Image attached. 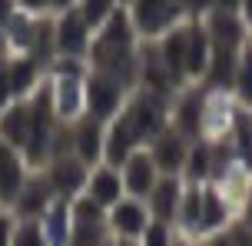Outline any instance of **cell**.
<instances>
[{
    "label": "cell",
    "instance_id": "6da1fadb",
    "mask_svg": "<svg viewBox=\"0 0 252 246\" xmlns=\"http://www.w3.org/2000/svg\"><path fill=\"white\" fill-rule=\"evenodd\" d=\"M83 73H80V60L76 57H60V67L53 70L50 80V100H53V113L63 123H73L83 117L87 110V93H83Z\"/></svg>",
    "mask_w": 252,
    "mask_h": 246
},
{
    "label": "cell",
    "instance_id": "7a4b0ae2",
    "mask_svg": "<svg viewBox=\"0 0 252 246\" xmlns=\"http://www.w3.org/2000/svg\"><path fill=\"white\" fill-rule=\"evenodd\" d=\"M126 87L120 77L106 73V70H90V77L83 80V93H87V113L100 123H110V120L123 110L126 104Z\"/></svg>",
    "mask_w": 252,
    "mask_h": 246
},
{
    "label": "cell",
    "instance_id": "3957f363",
    "mask_svg": "<svg viewBox=\"0 0 252 246\" xmlns=\"http://www.w3.org/2000/svg\"><path fill=\"white\" fill-rule=\"evenodd\" d=\"M123 113L129 117L133 130H136L139 143H150L156 133H163L169 127V100L166 93H153V90H139L129 104L123 106Z\"/></svg>",
    "mask_w": 252,
    "mask_h": 246
},
{
    "label": "cell",
    "instance_id": "277c9868",
    "mask_svg": "<svg viewBox=\"0 0 252 246\" xmlns=\"http://www.w3.org/2000/svg\"><path fill=\"white\" fill-rule=\"evenodd\" d=\"M129 17H133V27H136L139 37H163L166 30H173V27L183 20V7H179L176 0H129Z\"/></svg>",
    "mask_w": 252,
    "mask_h": 246
},
{
    "label": "cell",
    "instance_id": "5b68a950",
    "mask_svg": "<svg viewBox=\"0 0 252 246\" xmlns=\"http://www.w3.org/2000/svg\"><path fill=\"white\" fill-rule=\"evenodd\" d=\"M53 40H57V53L60 57H83L90 53V40H93V30L90 24L80 17L76 7H66V10L57 13L53 20Z\"/></svg>",
    "mask_w": 252,
    "mask_h": 246
},
{
    "label": "cell",
    "instance_id": "8992f818",
    "mask_svg": "<svg viewBox=\"0 0 252 246\" xmlns=\"http://www.w3.org/2000/svg\"><path fill=\"white\" fill-rule=\"evenodd\" d=\"M189 146H192V140L183 137L176 127H166L163 133H156V137L146 143V150H150V156L156 160V167H159L163 176H179V173L186 170Z\"/></svg>",
    "mask_w": 252,
    "mask_h": 246
},
{
    "label": "cell",
    "instance_id": "52a82bcc",
    "mask_svg": "<svg viewBox=\"0 0 252 246\" xmlns=\"http://www.w3.org/2000/svg\"><path fill=\"white\" fill-rule=\"evenodd\" d=\"M199 20L213 40V47H219V50L242 53V47L249 43V27L242 24V17L236 10H209Z\"/></svg>",
    "mask_w": 252,
    "mask_h": 246
},
{
    "label": "cell",
    "instance_id": "ba28073f",
    "mask_svg": "<svg viewBox=\"0 0 252 246\" xmlns=\"http://www.w3.org/2000/svg\"><path fill=\"white\" fill-rule=\"evenodd\" d=\"M43 173H47V180H50L53 193L63 196V200H70V196L83 193L87 176H90V167L76 153H66V156H53L50 163L43 167Z\"/></svg>",
    "mask_w": 252,
    "mask_h": 246
},
{
    "label": "cell",
    "instance_id": "9c48e42d",
    "mask_svg": "<svg viewBox=\"0 0 252 246\" xmlns=\"http://www.w3.org/2000/svg\"><path fill=\"white\" fill-rule=\"evenodd\" d=\"M150 207L146 200H136V196H123L120 203L106 210V226L113 236H129V240H139L143 230L150 226Z\"/></svg>",
    "mask_w": 252,
    "mask_h": 246
},
{
    "label": "cell",
    "instance_id": "30bf717a",
    "mask_svg": "<svg viewBox=\"0 0 252 246\" xmlns=\"http://www.w3.org/2000/svg\"><path fill=\"white\" fill-rule=\"evenodd\" d=\"M156 50L163 57V67L169 70L173 87L183 90L186 80V50H189V24H176L173 30H166L163 37H156Z\"/></svg>",
    "mask_w": 252,
    "mask_h": 246
},
{
    "label": "cell",
    "instance_id": "8fae6325",
    "mask_svg": "<svg viewBox=\"0 0 252 246\" xmlns=\"http://www.w3.org/2000/svg\"><path fill=\"white\" fill-rule=\"evenodd\" d=\"M120 176H123V186H126V196H136V200H146L153 193V186L159 183V167H156V160L150 156L146 146H139L136 153L126 160L123 167H120Z\"/></svg>",
    "mask_w": 252,
    "mask_h": 246
},
{
    "label": "cell",
    "instance_id": "7c38bea8",
    "mask_svg": "<svg viewBox=\"0 0 252 246\" xmlns=\"http://www.w3.org/2000/svg\"><path fill=\"white\" fill-rule=\"evenodd\" d=\"M53 200H57V193H53L47 173H40V170H37V173H30V176H27L24 190L17 193L10 213L17 216V220H40Z\"/></svg>",
    "mask_w": 252,
    "mask_h": 246
},
{
    "label": "cell",
    "instance_id": "4fadbf2b",
    "mask_svg": "<svg viewBox=\"0 0 252 246\" xmlns=\"http://www.w3.org/2000/svg\"><path fill=\"white\" fill-rule=\"evenodd\" d=\"M27 167H30V163L24 160V153H20L17 146L0 140V207L3 210H10L17 193L24 190L27 176H30Z\"/></svg>",
    "mask_w": 252,
    "mask_h": 246
},
{
    "label": "cell",
    "instance_id": "5bb4252c",
    "mask_svg": "<svg viewBox=\"0 0 252 246\" xmlns=\"http://www.w3.org/2000/svg\"><path fill=\"white\" fill-rule=\"evenodd\" d=\"M83 196H87L90 203H96L100 210H110L113 203H120V200L126 196L120 170L110 167V163H96V170H90V176H87Z\"/></svg>",
    "mask_w": 252,
    "mask_h": 246
},
{
    "label": "cell",
    "instance_id": "9a60e30c",
    "mask_svg": "<svg viewBox=\"0 0 252 246\" xmlns=\"http://www.w3.org/2000/svg\"><path fill=\"white\" fill-rule=\"evenodd\" d=\"M103 143H106V123L93 120L90 113L73 120V153L80 156L87 167L103 163Z\"/></svg>",
    "mask_w": 252,
    "mask_h": 246
},
{
    "label": "cell",
    "instance_id": "2e32d148",
    "mask_svg": "<svg viewBox=\"0 0 252 246\" xmlns=\"http://www.w3.org/2000/svg\"><path fill=\"white\" fill-rule=\"evenodd\" d=\"M30 130H33V110L30 100H13L10 106L0 110V140L17 146L24 153L27 140H30Z\"/></svg>",
    "mask_w": 252,
    "mask_h": 246
},
{
    "label": "cell",
    "instance_id": "e0dca14e",
    "mask_svg": "<svg viewBox=\"0 0 252 246\" xmlns=\"http://www.w3.org/2000/svg\"><path fill=\"white\" fill-rule=\"evenodd\" d=\"M183 183L179 176H159V183L153 186V193L146 196V207H150L153 220H163L176 226V213H179V200H183Z\"/></svg>",
    "mask_w": 252,
    "mask_h": 246
},
{
    "label": "cell",
    "instance_id": "ac0fdd59",
    "mask_svg": "<svg viewBox=\"0 0 252 246\" xmlns=\"http://www.w3.org/2000/svg\"><path fill=\"white\" fill-rule=\"evenodd\" d=\"M40 70H43V60H37L33 53H17V57L7 60V80H10L13 100H27L30 93L37 90Z\"/></svg>",
    "mask_w": 252,
    "mask_h": 246
},
{
    "label": "cell",
    "instance_id": "d6986e66",
    "mask_svg": "<svg viewBox=\"0 0 252 246\" xmlns=\"http://www.w3.org/2000/svg\"><path fill=\"white\" fill-rule=\"evenodd\" d=\"M202 100H206L202 90H189L186 87V93L173 104V123L169 127H176L189 140H199L202 137Z\"/></svg>",
    "mask_w": 252,
    "mask_h": 246
},
{
    "label": "cell",
    "instance_id": "ffe728a7",
    "mask_svg": "<svg viewBox=\"0 0 252 246\" xmlns=\"http://www.w3.org/2000/svg\"><path fill=\"white\" fill-rule=\"evenodd\" d=\"M40 223L47 230L50 246H70V236H73V203L57 196L50 207H47V213L40 216Z\"/></svg>",
    "mask_w": 252,
    "mask_h": 246
},
{
    "label": "cell",
    "instance_id": "44dd1931",
    "mask_svg": "<svg viewBox=\"0 0 252 246\" xmlns=\"http://www.w3.org/2000/svg\"><path fill=\"white\" fill-rule=\"evenodd\" d=\"M213 60V40L206 34L202 20L189 24V50H186V80H202Z\"/></svg>",
    "mask_w": 252,
    "mask_h": 246
},
{
    "label": "cell",
    "instance_id": "7402d4cb",
    "mask_svg": "<svg viewBox=\"0 0 252 246\" xmlns=\"http://www.w3.org/2000/svg\"><path fill=\"white\" fill-rule=\"evenodd\" d=\"M222 226H229V196H222L219 186H202V220L199 233L213 236Z\"/></svg>",
    "mask_w": 252,
    "mask_h": 246
},
{
    "label": "cell",
    "instance_id": "603a6c76",
    "mask_svg": "<svg viewBox=\"0 0 252 246\" xmlns=\"http://www.w3.org/2000/svg\"><path fill=\"white\" fill-rule=\"evenodd\" d=\"M213 156H216V146H209V143L202 140H192V146H189V156H186V176L189 183H206L209 176H213Z\"/></svg>",
    "mask_w": 252,
    "mask_h": 246
},
{
    "label": "cell",
    "instance_id": "cb8c5ba5",
    "mask_svg": "<svg viewBox=\"0 0 252 246\" xmlns=\"http://www.w3.org/2000/svg\"><path fill=\"white\" fill-rule=\"evenodd\" d=\"M232 93L239 106L252 110V43H246L239 53V64H236V77H232Z\"/></svg>",
    "mask_w": 252,
    "mask_h": 246
},
{
    "label": "cell",
    "instance_id": "d4e9b609",
    "mask_svg": "<svg viewBox=\"0 0 252 246\" xmlns=\"http://www.w3.org/2000/svg\"><path fill=\"white\" fill-rule=\"evenodd\" d=\"M73 7L90 24V30H100V27L110 20V13H113L116 7H123V3H120V0H76Z\"/></svg>",
    "mask_w": 252,
    "mask_h": 246
},
{
    "label": "cell",
    "instance_id": "484cf974",
    "mask_svg": "<svg viewBox=\"0 0 252 246\" xmlns=\"http://www.w3.org/2000/svg\"><path fill=\"white\" fill-rule=\"evenodd\" d=\"M10 246H50V240L40 220H17Z\"/></svg>",
    "mask_w": 252,
    "mask_h": 246
},
{
    "label": "cell",
    "instance_id": "4316f807",
    "mask_svg": "<svg viewBox=\"0 0 252 246\" xmlns=\"http://www.w3.org/2000/svg\"><path fill=\"white\" fill-rule=\"evenodd\" d=\"M173 243H176L173 223H163V220H150V226L139 236V246H173Z\"/></svg>",
    "mask_w": 252,
    "mask_h": 246
},
{
    "label": "cell",
    "instance_id": "83f0119b",
    "mask_svg": "<svg viewBox=\"0 0 252 246\" xmlns=\"http://www.w3.org/2000/svg\"><path fill=\"white\" fill-rule=\"evenodd\" d=\"M13 226H17V216H13L10 210L0 207V246H10V240H13Z\"/></svg>",
    "mask_w": 252,
    "mask_h": 246
},
{
    "label": "cell",
    "instance_id": "f1b7e54d",
    "mask_svg": "<svg viewBox=\"0 0 252 246\" xmlns=\"http://www.w3.org/2000/svg\"><path fill=\"white\" fill-rule=\"evenodd\" d=\"M13 104V93H10V80H7V60H0V110Z\"/></svg>",
    "mask_w": 252,
    "mask_h": 246
},
{
    "label": "cell",
    "instance_id": "f546056e",
    "mask_svg": "<svg viewBox=\"0 0 252 246\" xmlns=\"http://www.w3.org/2000/svg\"><path fill=\"white\" fill-rule=\"evenodd\" d=\"M199 246H239V240H236V233H232V230H226V233H213V236H206Z\"/></svg>",
    "mask_w": 252,
    "mask_h": 246
},
{
    "label": "cell",
    "instance_id": "4dcf8cb0",
    "mask_svg": "<svg viewBox=\"0 0 252 246\" xmlns=\"http://www.w3.org/2000/svg\"><path fill=\"white\" fill-rule=\"evenodd\" d=\"M17 7H20V10L24 13H47L50 10V0H17Z\"/></svg>",
    "mask_w": 252,
    "mask_h": 246
},
{
    "label": "cell",
    "instance_id": "1f68e13d",
    "mask_svg": "<svg viewBox=\"0 0 252 246\" xmlns=\"http://www.w3.org/2000/svg\"><path fill=\"white\" fill-rule=\"evenodd\" d=\"M242 226L252 230V180L246 186V193H242Z\"/></svg>",
    "mask_w": 252,
    "mask_h": 246
},
{
    "label": "cell",
    "instance_id": "d6a6232c",
    "mask_svg": "<svg viewBox=\"0 0 252 246\" xmlns=\"http://www.w3.org/2000/svg\"><path fill=\"white\" fill-rule=\"evenodd\" d=\"M213 7L216 0H186V13H192V17H206Z\"/></svg>",
    "mask_w": 252,
    "mask_h": 246
},
{
    "label": "cell",
    "instance_id": "836d02e7",
    "mask_svg": "<svg viewBox=\"0 0 252 246\" xmlns=\"http://www.w3.org/2000/svg\"><path fill=\"white\" fill-rule=\"evenodd\" d=\"M17 10H20V7H17V0H0V30L13 20V13H17Z\"/></svg>",
    "mask_w": 252,
    "mask_h": 246
},
{
    "label": "cell",
    "instance_id": "e575fe53",
    "mask_svg": "<svg viewBox=\"0 0 252 246\" xmlns=\"http://www.w3.org/2000/svg\"><path fill=\"white\" fill-rule=\"evenodd\" d=\"M239 17H242V24L249 27V34H252V0H242L239 3Z\"/></svg>",
    "mask_w": 252,
    "mask_h": 246
},
{
    "label": "cell",
    "instance_id": "d590c367",
    "mask_svg": "<svg viewBox=\"0 0 252 246\" xmlns=\"http://www.w3.org/2000/svg\"><path fill=\"white\" fill-rule=\"evenodd\" d=\"M239 3H242V0H216L213 10H236V13H239Z\"/></svg>",
    "mask_w": 252,
    "mask_h": 246
},
{
    "label": "cell",
    "instance_id": "8d00e7d4",
    "mask_svg": "<svg viewBox=\"0 0 252 246\" xmlns=\"http://www.w3.org/2000/svg\"><path fill=\"white\" fill-rule=\"evenodd\" d=\"M110 246H139V240H129V236H113Z\"/></svg>",
    "mask_w": 252,
    "mask_h": 246
},
{
    "label": "cell",
    "instance_id": "74e56055",
    "mask_svg": "<svg viewBox=\"0 0 252 246\" xmlns=\"http://www.w3.org/2000/svg\"><path fill=\"white\" fill-rule=\"evenodd\" d=\"M73 3H76V0H50V10L60 13V10H66V7H73Z\"/></svg>",
    "mask_w": 252,
    "mask_h": 246
},
{
    "label": "cell",
    "instance_id": "f35d334b",
    "mask_svg": "<svg viewBox=\"0 0 252 246\" xmlns=\"http://www.w3.org/2000/svg\"><path fill=\"white\" fill-rule=\"evenodd\" d=\"M173 246H189V243H186V240H176V243H173Z\"/></svg>",
    "mask_w": 252,
    "mask_h": 246
},
{
    "label": "cell",
    "instance_id": "ab89813d",
    "mask_svg": "<svg viewBox=\"0 0 252 246\" xmlns=\"http://www.w3.org/2000/svg\"><path fill=\"white\" fill-rule=\"evenodd\" d=\"M249 246H252V236H249Z\"/></svg>",
    "mask_w": 252,
    "mask_h": 246
},
{
    "label": "cell",
    "instance_id": "60d3db41",
    "mask_svg": "<svg viewBox=\"0 0 252 246\" xmlns=\"http://www.w3.org/2000/svg\"><path fill=\"white\" fill-rule=\"evenodd\" d=\"M249 43H252V37H249Z\"/></svg>",
    "mask_w": 252,
    "mask_h": 246
}]
</instances>
